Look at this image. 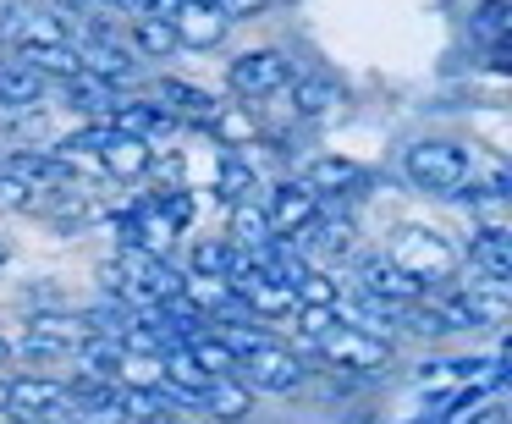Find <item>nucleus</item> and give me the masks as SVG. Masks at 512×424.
<instances>
[{
    "mask_svg": "<svg viewBox=\"0 0 512 424\" xmlns=\"http://www.w3.org/2000/svg\"><path fill=\"white\" fill-rule=\"evenodd\" d=\"M6 413H12V419L50 424L56 413H67V380H39V375L6 380Z\"/></svg>",
    "mask_w": 512,
    "mask_h": 424,
    "instance_id": "0eeeda50",
    "label": "nucleus"
},
{
    "mask_svg": "<svg viewBox=\"0 0 512 424\" xmlns=\"http://www.w3.org/2000/svg\"><path fill=\"white\" fill-rule=\"evenodd\" d=\"M408 424H435V419H408Z\"/></svg>",
    "mask_w": 512,
    "mask_h": 424,
    "instance_id": "f704fd0d",
    "label": "nucleus"
},
{
    "mask_svg": "<svg viewBox=\"0 0 512 424\" xmlns=\"http://www.w3.org/2000/svg\"><path fill=\"white\" fill-rule=\"evenodd\" d=\"M6 358H12V342H6V336H0V364H6Z\"/></svg>",
    "mask_w": 512,
    "mask_h": 424,
    "instance_id": "2f4dec72",
    "label": "nucleus"
},
{
    "mask_svg": "<svg viewBox=\"0 0 512 424\" xmlns=\"http://www.w3.org/2000/svg\"><path fill=\"white\" fill-rule=\"evenodd\" d=\"M28 336L56 353H78V342H89V325L83 314H67V309H34L28 314Z\"/></svg>",
    "mask_w": 512,
    "mask_h": 424,
    "instance_id": "9b49d317",
    "label": "nucleus"
},
{
    "mask_svg": "<svg viewBox=\"0 0 512 424\" xmlns=\"http://www.w3.org/2000/svg\"><path fill=\"white\" fill-rule=\"evenodd\" d=\"M358 298H375V303H419L424 287L402 276V270L391 265L386 254H369V259H358Z\"/></svg>",
    "mask_w": 512,
    "mask_h": 424,
    "instance_id": "1a4fd4ad",
    "label": "nucleus"
},
{
    "mask_svg": "<svg viewBox=\"0 0 512 424\" xmlns=\"http://www.w3.org/2000/svg\"><path fill=\"white\" fill-rule=\"evenodd\" d=\"M149 160H155V155H149V144H144V138H122V133H116L111 144L100 149V171H111L116 182L144 177V171H149Z\"/></svg>",
    "mask_w": 512,
    "mask_h": 424,
    "instance_id": "2eb2a0df",
    "label": "nucleus"
},
{
    "mask_svg": "<svg viewBox=\"0 0 512 424\" xmlns=\"http://www.w3.org/2000/svg\"><path fill=\"white\" fill-rule=\"evenodd\" d=\"M61 94H67V100L78 105L83 116H100V122L116 111V89H111V83H100V78H89V72L67 78V83H61Z\"/></svg>",
    "mask_w": 512,
    "mask_h": 424,
    "instance_id": "6ab92c4d",
    "label": "nucleus"
},
{
    "mask_svg": "<svg viewBox=\"0 0 512 424\" xmlns=\"http://www.w3.org/2000/svg\"><path fill=\"white\" fill-rule=\"evenodd\" d=\"M474 39H479L485 50H507V0H479Z\"/></svg>",
    "mask_w": 512,
    "mask_h": 424,
    "instance_id": "bb28decb",
    "label": "nucleus"
},
{
    "mask_svg": "<svg viewBox=\"0 0 512 424\" xmlns=\"http://www.w3.org/2000/svg\"><path fill=\"white\" fill-rule=\"evenodd\" d=\"M292 314H298V325H303V336H309V342H320V336L342 320L336 309H292Z\"/></svg>",
    "mask_w": 512,
    "mask_h": 424,
    "instance_id": "cd10ccee",
    "label": "nucleus"
},
{
    "mask_svg": "<svg viewBox=\"0 0 512 424\" xmlns=\"http://www.w3.org/2000/svg\"><path fill=\"white\" fill-rule=\"evenodd\" d=\"M287 89H292V111H298V116H325L336 100H342V94H336V83L331 78H314V72L292 78Z\"/></svg>",
    "mask_w": 512,
    "mask_h": 424,
    "instance_id": "412c9836",
    "label": "nucleus"
},
{
    "mask_svg": "<svg viewBox=\"0 0 512 424\" xmlns=\"http://www.w3.org/2000/svg\"><path fill=\"white\" fill-rule=\"evenodd\" d=\"M232 380H243L248 391H298L303 386V364H298V353H287L281 342H259L254 353L237 358Z\"/></svg>",
    "mask_w": 512,
    "mask_h": 424,
    "instance_id": "20e7f679",
    "label": "nucleus"
},
{
    "mask_svg": "<svg viewBox=\"0 0 512 424\" xmlns=\"http://www.w3.org/2000/svg\"><path fill=\"white\" fill-rule=\"evenodd\" d=\"M50 94V78H39L34 67H23V61H0V105H12V111H28V105H39Z\"/></svg>",
    "mask_w": 512,
    "mask_h": 424,
    "instance_id": "4468645a",
    "label": "nucleus"
},
{
    "mask_svg": "<svg viewBox=\"0 0 512 424\" xmlns=\"http://www.w3.org/2000/svg\"><path fill=\"white\" fill-rule=\"evenodd\" d=\"M386 259L408 281H419L424 292H430V281H452V270H457V248L441 232H424V226H402Z\"/></svg>",
    "mask_w": 512,
    "mask_h": 424,
    "instance_id": "f03ea898",
    "label": "nucleus"
},
{
    "mask_svg": "<svg viewBox=\"0 0 512 424\" xmlns=\"http://www.w3.org/2000/svg\"><path fill=\"white\" fill-rule=\"evenodd\" d=\"M0 413H6V380H0Z\"/></svg>",
    "mask_w": 512,
    "mask_h": 424,
    "instance_id": "473e14b6",
    "label": "nucleus"
},
{
    "mask_svg": "<svg viewBox=\"0 0 512 424\" xmlns=\"http://www.w3.org/2000/svg\"><path fill=\"white\" fill-rule=\"evenodd\" d=\"M402 171H408L413 188L441 193V199H457V193L474 182V155L452 138H419V144L402 155Z\"/></svg>",
    "mask_w": 512,
    "mask_h": 424,
    "instance_id": "f257e3e1",
    "label": "nucleus"
},
{
    "mask_svg": "<svg viewBox=\"0 0 512 424\" xmlns=\"http://www.w3.org/2000/svg\"><path fill=\"white\" fill-rule=\"evenodd\" d=\"M474 424H501V408H496V402H485V408H479V419Z\"/></svg>",
    "mask_w": 512,
    "mask_h": 424,
    "instance_id": "7c9ffc66",
    "label": "nucleus"
},
{
    "mask_svg": "<svg viewBox=\"0 0 512 424\" xmlns=\"http://www.w3.org/2000/svg\"><path fill=\"white\" fill-rule=\"evenodd\" d=\"M6 259H12V248H6V243H0V265H6Z\"/></svg>",
    "mask_w": 512,
    "mask_h": 424,
    "instance_id": "72a5a7b5",
    "label": "nucleus"
},
{
    "mask_svg": "<svg viewBox=\"0 0 512 424\" xmlns=\"http://www.w3.org/2000/svg\"><path fill=\"white\" fill-rule=\"evenodd\" d=\"M232 270H237V248H232V243H193L188 276H215V281H226Z\"/></svg>",
    "mask_w": 512,
    "mask_h": 424,
    "instance_id": "a878e982",
    "label": "nucleus"
},
{
    "mask_svg": "<svg viewBox=\"0 0 512 424\" xmlns=\"http://www.w3.org/2000/svg\"><path fill=\"white\" fill-rule=\"evenodd\" d=\"M314 347H320L325 364H336V369H358V375H386V364H391V347L380 342V336L358 331V325H342V320H336Z\"/></svg>",
    "mask_w": 512,
    "mask_h": 424,
    "instance_id": "7ed1b4c3",
    "label": "nucleus"
},
{
    "mask_svg": "<svg viewBox=\"0 0 512 424\" xmlns=\"http://www.w3.org/2000/svg\"><path fill=\"white\" fill-rule=\"evenodd\" d=\"M17 28H23L17 6H12V0H0V45H12V39H17Z\"/></svg>",
    "mask_w": 512,
    "mask_h": 424,
    "instance_id": "c756f323",
    "label": "nucleus"
},
{
    "mask_svg": "<svg viewBox=\"0 0 512 424\" xmlns=\"http://www.w3.org/2000/svg\"><path fill=\"white\" fill-rule=\"evenodd\" d=\"M303 182L325 199V193H336V188H364V171H358L353 160H314V166L303 171Z\"/></svg>",
    "mask_w": 512,
    "mask_h": 424,
    "instance_id": "5701e85b",
    "label": "nucleus"
},
{
    "mask_svg": "<svg viewBox=\"0 0 512 424\" xmlns=\"http://www.w3.org/2000/svg\"><path fill=\"white\" fill-rule=\"evenodd\" d=\"M171 28H177V45H193V50H210L226 39L232 17L226 6H204V0H182L177 12H171Z\"/></svg>",
    "mask_w": 512,
    "mask_h": 424,
    "instance_id": "9d476101",
    "label": "nucleus"
},
{
    "mask_svg": "<svg viewBox=\"0 0 512 424\" xmlns=\"http://www.w3.org/2000/svg\"><path fill=\"white\" fill-rule=\"evenodd\" d=\"M215 193H221L226 204H254L259 171L243 166V155H226V160H221V177H215Z\"/></svg>",
    "mask_w": 512,
    "mask_h": 424,
    "instance_id": "4be33fe9",
    "label": "nucleus"
},
{
    "mask_svg": "<svg viewBox=\"0 0 512 424\" xmlns=\"http://www.w3.org/2000/svg\"><path fill=\"white\" fill-rule=\"evenodd\" d=\"M468 265L485 281H512V237L507 226H479L474 243H468Z\"/></svg>",
    "mask_w": 512,
    "mask_h": 424,
    "instance_id": "f8f14e48",
    "label": "nucleus"
},
{
    "mask_svg": "<svg viewBox=\"0 0 512 424\" xmlns=\"http://www.w3.org/2000/svg\"><path fill=\"white\" fill-rule=\"evenodd\" d=\"M182 270L177 265H166V259H155V265H149V276L138 281V303H177L182 298Z\"/></svg>",
    "mask_w": 512,
    "mask_h": 424,
    "instance_id": "b1692460",
    "label": "nucleus"
},
{
    "mask_svg": "<svg viewBox=\"0 0 512 424\" xmlns=\"http://www.w3.org/2000/svg\"><path fill=\"white\" fill-rule=\"evenodd\" d=\"M259 210H265V221H270V237H292L320 215V193H314L303 177H287V182L270 188V199L259 204Z\"/></svg>",
    "mask_w": 512,
    "mask_h": 424,
    "instance_id": "423d86ee",
    "label": "nucleus"
},
{
    "mask_svg": "<svg viewBox=\"0 0 512 424\" xmlns=\"http://www.w3.org/2000/svg\"><path fill=\"white\" fill-rule=\"evenodd\" d=\"M210 133L226 144V155H243V149L259 138V122H254V111H248V105H221V111H215V122H210Z\"/></svg>",
    "mask_w": 512,
    "mask_h": 424,
    "instance_id": "f3484780",
    "label": "nucleus"
},
{
    "mask_svg": "<svg viewBox=\"0 0 512 424\" xmlns=\"http://www.w3.org/2000/svg\"><path fill=\"white\" fill-rule=\"evenodd\" d=\"M78 364L89 380L116 386V375H122V347H116V336H89V342H78Z\"/></svg>",
    "mask_w": 512,
    "mask_h": 424,
    "instance_id": "a211bd4d",
    "label": "nucleus"
},
{
    "mask_svg": "<svg viewBox=\"0 0 512 424\" xmlns=\"http://www.w3.org/2000/svg\"><path fill=\"white\" fill-rule=\"evenodd\" d=\"M270 243V221L259 204H237L232 210V248H243V254H254V248Z\"/></svg>",
    "mask_w": 512,
    "mask_h": 424,
    "instance_id": "393cba45",
    "label": "nucleus"
},
{
    "mask_svg": "<svg viewBox=\"0 0 512 424\" xmlns=\"http://www.w3.org/2000/svg\"><path fill=\"white\" fill-rule=\"evenodd\" d=\"M133 56H149V61H166L171 50H177V28H171V17H149L138 12L133 17Z\"/></svg>",
    "mask_w": 512,
    "mask_h": 424,
    "instance_id": "dca6fc26",
    "label": "nucleus"
},
{
    "mask_svg": "<svg viewBox=\"0 0 512 424\" xmlns=\"http://www.w3.org/2000/svg\"><path fill=\"white\" fill-rule=\"evenodd\" d=\"M199 408L210 413V419H221V424H243L248 413H254V391L243 386V380H210L204 386V397H199Z\"/></svg>",
    "mask_w": 512,
    "mask_h": 424,
    "instance_id": "ddd939ff",
    "label": "nucleus"
},
{
    "mask_svg": "<svg viewBox=\"0 0 512 424\" xmlns=\"http://www.w3.org/2000/svg\"><path fill=\"white\" fill-rule=\"evenodd\" d=\"M149 105H155V111H166L177 127H210L215 111H221L210 94L193 89V83H182V78H160L155 83V100H149Z\"/></svg>",
    "mask_w": 512,
    "mask_h": 424,
    "instance_id": "6e6552de",
    "label": "nucleus"
},
{
    "mask_svg": "<svg viewBox=\"0 0 512 424\" xmlns=\"http://www.w3.org/2000/svg\"><path fill=\"white\" fill-rule=\"evenodd\" d=\"M226 83H232L237 100H270V94H281L292 83V61L281 50H248V56L232 61Z\"/></svg>",
    "mask_w": 512,
    "mask_h": 424,
    "instance_id": "39448f33",
    "label": "nucleus"
},
{
    "mask_svg": "<svg viewBox=\"0 0 512 424\" xmlns=\"http://www.w3.org/2000/svg\"><path fill=\"white\" fill-rule=\"evenodd\" d=\"M182 347H188V358H193V364H199L210 380H226V375H237V353L221 342V336L199 331V336H188Z\"/></svg>",
    "mask_w": 512,
    "mask_h": 424,
    "instance_id": "aec40b11",
    "label": "nucleus"
},
{
    "mask_svg": "<svg viewBox=\"0 0 512 424\" xmlns=\"http://www.w3.org/2000/svg\"><path fill=\"white\" fill-rule=\"evenodd\" d=\"M28 199H34V193H28L17 177H6V171H0V204H12V210H23Z\"/></svg>",
    "mask_w": 512,
    "mask_h": 424,
    "instance_id": "c85d7f7f",
    "label": "nucleus"
}]
</instances>
